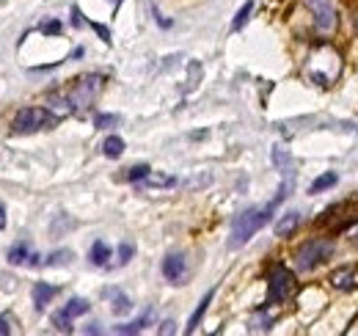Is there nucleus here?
I'll use <instances>...</instances> for the list:
<instances>
[{
	"mask_svg": "<svg viewBox=\"0 0 358 336\" xmlns=\"http://www.w3.org/2000/svg\"><path fill=\"white\" fill-rule=\"evenodd\" d=\"M289 190H292V174H287V179L281 182V188H278V193H275V199H270L265 207H251V210L240 212L234 220H231V234H229V248H243L262 226H268L270 218H273V212L278 210V204L289 196Z\"/></svg>",
	"mask_w": 358,
	"mask_h": 336,
	"instance_id": "1",
	"label": "nucleus"
},
{
	"mask_svg": "<svg viewBox=\"0 0 358 336\" xmlns=\"http://www.w3.org/2000/svg\"><path fill=\"white\" fill-rule=\"evenodd\" d=\"M303 75L312 80L314 85H322V88H331V85L339 80L342 75V55L334 44L320 42L314 44L303 61Z\"/></svg>",
	"mask_w": 358,
	"mask_h": 336,
	"instance_id": "2",
	"label": "nucleus"
},
{
	"mask_svg": "<svg viewBox=\"0 0 358 336\" xmlns=\"http://www.w3.org/2000/svg\"><path fill=\"white\" fill-rule=\"evenodd\" d=\"M102 85H105V75H99V72H89V75H80L78 80H72V88L66 91V99L72 105V113L83 116L91 105H94V99L99 97Z\"/></svg>",
	"mask_w": 358,
	"mask_h": 336,
	"instance_id": "3",
	"label": "nucleus"
},
{
	"mask_svg": "<svg viewBox=\"0 0 358 336\" xmlns=\"http://www.w3.org/2000/svg\"><path fill=\"white\" fill-rule=\"evenodd\" d=\"M55 125H58V119L47 108L31 105V108H20L17 111V116L11 122V132L14 135H31V132H42V130H50Z\"/></svg>",
	"mask_w": 358,
	"mask_h": 336,
	"instance_id": "4",
	"label": "nucleus"
},
{
	"mask_svg": "<svg viewBox=\"0 0 358 336\" xmlns=\"http://www.w3.org/2000/svg\"><path fill=\"white\" fill-rule=\"evenodd\" d=\"M295 290H298L295 273L284 265H275L268 273V300H265V306H278V303L292 300Z\"/></svg>",
	"mask_w": 358,
	"mask_h": 336,
	"instance_id": "5",
	"label": "nucleus"
},
{
	"mask_svg": "<svg viewBox=\"0 0 358 336\" xmlns=\"http://www.w3.org/2000/svg\"><path fill=\"white\" fill-rule=\"evenodd\" d=\"M331 256H334V240H328V237H314V240H306V243L295 251V265H298V270L309 273L314 267L325 265Z\"/></svg>",
	"mask_w": 358,
	"mask_h": 336,
	"instance_id": "6",
	"label": "nucleus"
},
{
	"mask_svg": "<svg viewBox=\"0 0 358 336\" xmlns=\"http://www.w3.org/2000/svg\"><path fill=\"white\" fill-rule=\"evenodd\" d=\"M306 8L312 11L314 25L322 36H331L339 25V17H336V8H334V0H303Z\"/></svg>",
	"mask_w": 358,
	"mask_h": 336,
	"instance_id": "7",
	"label": "nucleus"
},
{
	"mask_svg": "<svg viewBox=\"0 0 358 336\" xmlns=\"http://www.w3.org/2000/svg\"><path fill=\"white\" fill-rule=\"evenodd\" d=\"M89 309H91V303L86 300V298H72L64 309H58V312L52 314V326H55L58 331L69 334V331H72V323H75L78 317H83Z\"/></svg>",
	"mask_w": 358,
	"mask_h": 336,
	"instance_id": "8",
	"label": "nucleus"
},
{
	"mask_svg": "<svg viewBox=\"0 0 358 336\" xmlns=\"http://www.w3.org/2000/svg\"><path fill=\"white\" fill-rule=\"evenodd\" d=\"M331 287L339 290V293H353V290H358V267L345 265V267L334 270L331 273Z\"/></svg>",
	"mask_w": 358,
	"mask_h": 336,
	"instance_id": "9",
	"label": "nucleus"
},
{
	"mask_svg": "<svg viewBox=\"0 0 358 336\" xmlns=\"http://www.w3.org/2000/svg\"><path fill=\"white\" fill-rule=\"evenodd\" d=\"M185 273H187V259H185V253H169V256L163 259V276H166V281L182 284Z\"/></svg>",
	"mask_w": 358,
	"mask_h": 336,
	"instance_id": "10",
	"label": "nucleus"
},
{
	"mask_svg": "<svg viewBox=\"0 0 358 336\" xmlns=\"http://www.w3.org/2000/svg\"><path fill=\"white\" fill-rule=\"evenodd\" d=\"M301 220H303V218H301V212H295V210L284 212V215L275 220V237H289V234L301 226Z\"/></svg>",
	"mask_w": 358,
	"mask_h": 336,
	"instance_id": "11",
	"label": "nucleus"
},
{
	"mask_svg": "<svg viewBox=\"0 0 358 336\" xmlns=\"http://www.w3.org/2000/svg\"><path fill=\"white\" fill-rule=\"evenodd\" d=\"M55 295H58V287H52L47 281H36L34 284V306H36V312H45V306Z\"/></svg>",
	"mask_w": 358,
	"mask_h": 336,
	"instance_id": "12",
	"label": "nucleus"
},
{
	"mask_svg": "<svg viewBox=\"0 0 358 336\" xmlns=\"http://www.w3.org/2000/svg\"><path fill=\"white\" fill-rule=\"evenodd\" d=\"M213 298H215V290H210V293L204 295L201 300H199V306H196V312L190 314V320H187V334H193L196 328H199V323H201V317L207 314V309H210V303H213Z\"/></svg>",
	"mask_w": 358,
	"mask_h": 336,
	"instance_id": "13",
	"label": "nucleus"
},
{
	"mask_svg": "<svg viewBox=\"0 0 358 336\" xmlns=\"http://www.w3.org/2000/svg\"><path fill=\"white\" fill-rule=\"evenodd\" d=\"M152 323V309H146L138 320H133V323H124V326H116L113 328V334H141L146 326Z\"/></svg>",
	"mask_w": 358,
	"mask_h": 336,
	"instance_id": "14",
	"label": "nucleus"
},
{
	"mask_svg": "<svg viewBox=\"0 0 358 336\" xmlns=\"http://www.w3.org/2000/svg\"><path fill=\"white\" fill-rule=\"evenodd\" d=\"M89 259H91V265L105 267L108 259H110V246H108L105 240H94V246H91V251H89Z\"/></svg>",
	"mask_w": 358,
	"mask_h": 336,
	"instance_id": "15",
	"label": "nucleus"
},
{
	"mask_svg": "<svg viewBox=\"0 0 358 336\" xmlns=\"http://www.w3.org/2000/svg\"><path fill=\"white\" fill-rule=\"evenodd\" d=\"M254 8H257V3H254V0H245V3L240 6V11L234 14V20H231V31H243V28L248 25V20H251Z\"/></svg>",
	"mask_w": 358,
	"mask_h": 336,
	"instance_id": "16",
	"label": "nucleus"
},
{
	"mask_svg": "<svg viewBox=\"0 0 358 336\" xmlns=\"http://www.w3.org/2000/svg\"><path fill=\"white\" fill-rule=\"evenodd\" d=\"M102 152H105V158L119 160V158L124 155V141H122L119 135H108V138H105V144H102Z\"/></svg>",
	"mask_w": 358,
	"mask_h": 336,
	"instance_id": "17",
	"label": "nucleus"
},
{
	"mask_svg": "<svg viewBox=\"0 0 358 336\" xmlns=\"http://www.w3.org/2000/svg\"><path fill=\"white\" fill-rule=\"evenodd\" d=\"M28 259H31V246L22 240V243H14L11 248H8V262L11 265H28Z\"/></svg>",
	"mask_w": 358,
	"mask_h": 336,
	"instance_id": "18",
	"label": "nucleus"
},
{
	"mask_svg": "<svg viewBox=\"0 0 358 336\" xmlns=\"http://www.w3.org/2000/svg\"><path fill=\"white\" fill-rule=\"evenodd\" d=\"M105 298H113V314H127L130 309H133V300L127 298V295L116 293V290H105Z\"/></svg>",
	"mask_w": 358,
	"mask_h": 336,
	"instance_id": "19",
	"label": "nucleus"
},
{
	"mask_svg": "<svg viewBox=\"0 0 358 336\" xmlns=\"http://www.w3.org/2000/svg\"><path fill=\"white\" fill-rule=\"evenodd\" d=\"M339 182V176H336V171H325V174H320L317 179L312 182V188H309V193H322V190H328V188H334Z\"/></svg>",
	"mask_w": 358,
	"mask_h": 336,
	"instance_id": "20",
	"label": "nucleus"
},
{
	"mask_svg": "<svg viewBox=\"0 0 358 336\" xmlns=\"http://www.w3.org/2000/svg\"><path fill=\"white\" fill-rule=\"evenodd\" d=\"M143 185H149V188H174V185H177V176L149 171V174H146V179H143Z\"/></svg>",
	"mask_w": 358,
	"mask_h": 336,
	"instance_id": "21",
	"label": "nucleus"
},
{
	"mask_svg": "<svg viewBox=\"0 0 358 336\" xmlns=\"http://www.w3.org/2000/svg\"><path fill=\"white\" fill-rule=\"evenodd\" d=\"M149 171H152V168H149V166H133V168H127V174H124V179H127V182H143Z\"/></svg>",
	"mask_w": 358,
	"mask_h": 336,
	"instance_id": "22",
	"label": "nucleus"
},
{
	"mask_svg": "<svg viewBox=\"0 0 358 336\" xmlns=\"http://www.w3.org/2000/svg\"><path fill=\"white\" fill-rule=\"evenodd\" d=\"M72 262V251H55V253H50V259H47L45 265H50V267H55V265H69Z\"/></svg>",
	"mask_w": 358,
	"mask_h": 336,
	"instance_id": "23",
	"label": "nucleus"
},
{
	"mask_svg": "<svg viewBox=\"0 0 358 336\" xmlns=\"http://www.w3.org/2000/svg\"><path fill=\"white\" fill-rule=\"evenodd\" d=\"M94 125L99 127V130H108V127L119 125V116H116V113H99V116L94 119Z\"/></svg>",
	"mask_w": 358,
	"mask_h": 336,
	"instance_id": "24",
	"label": "nucleus"
},
{
	"mask_svg": "<svg viewBox=\"0 0 358 336\" xmlns=\"http://www.w3.org/2000/svg\"><path fill=\"white\" fill-rule=\"evenodd\" d=\"M133 256H135V246H133V243H122V246H119V265H127Z\"/></svg>",
	"mask_w": 358,
	"mask_h": 336,
	"instance_id": "25",
	"label": "nucleus"
},
{
	"mask_svg": "<svg viewBox=\"0 0 358 336\" xmlns=\"http://www.w3.org/2000/svg\"><path fill=\"white\" fill-rule=\"evenodd\" d=\"M45 36H58L61 34V22L58 20H47V22H42V28H39Z\"/></svg>",
	"mask_w": 358,
	"mask_h": 336,
	"instance_id": "26",
	"label": "nucleus"
},
{
	"mask_svg": "<svg viewBox=\"0 0 358 336\" xmlns=\"http://www.w3.org/2000/svg\"><path fill=\"white\" fill-rule=\"evenodd\" d=\"M273 163H275L278 168H284L287 163H289V155H287L281 146H275V149H273Z\"/></svg>",
	"mask_w": 358,
	"mask_h": 336,
	"instance_id": "27",
	"label": "nucleus"
},
{
	"mask_svg": "<svg viewBox=\"0 0 358 336\" xmlns=\"http://www.w3.org/2000/svg\"><path fill=\"white\" fill-rule=\"evenodd\" d=\"M199 80H201V64H190V83H187V91L193 88V85H199Z\"/></svg>",
	"mask_w": 358,
	"mask_h": 336,
	"instance_id": "28",
	"label": "nucleus"
},
{
	"mask_svg": "<svg viewBox=\"0 0 358 336\" xmlns=\"http://www.w3.org/2000/svg\"><path fill=\"white\" fill-rule=\"evenodd\" d=\"M11 326H14V320H11L8 314H0V336L11 334Z\"/></svg>",
	"mask_w": 358,
	"mask_h": 336,
	"instance_id": "29",
	"label": "nucleus"
},
{
	"mask_svg": "<svg viewBox=\"0 0 358 336\" xmlns=\"http://www.w3.org/2000/svg\"><path fill=\"white\" fill-rule=\"evenodd\" d=\"M72 25H75V28H83V25H89V20L83 17V11H80V8H72Z\"/></svg>",
	"mask_w": 358,
	"mask_h": 336,
	"instance_id": "30",
	"label": "nucleus"
},
{
	"mask_svg": "<svg viewBox=\"0 0 358 336\" xmlns=\"http://www.w3.org/2000/svg\"><path fill=\"white\" fill-rule=\"evenodd\" d=\"M89 25L94 28V31H96V34H99V36H102V42L110 44V31H108L105 25H99V22H89Z\"/></svg>",
	"mask_w": 358,
	"mask_h": 336,
	"instance_id": "31",
	"label": "nucleus"
},
{
	"mask_svg": "<svg viewBox=\"0 0 358 336\" xmlns=\"http://www.w3.org/2000/svg\"><path fill=\"white\" fill-rule=\"evenodd\" d=\"M152 14L157 17V25H163V28H171V20H166V17H160V11H157V6H152Z\"/></svg>",
	"mask_w": 358,
	"mask_h": 336,
	"instance_id": "32",
	"label": "nucleus"
},
{
	"mask_svg": "<svg viewBox=\"0 0 358 336\" xmlns=\"http://www.w3.org/2000/svg\"><path fill=\"white\" fill-rule=\"evenodd\" d=\"M177 331V323L174 320H166L163 326H160V334H174Z\"/></svg>",
	"mask_w": 358,
	"mask_h": 336,
	"instance_id": "33",
	"label": "nucleus"
},
{
	"mask_svg": "<svg viewBox=\"0 0 358 336\" xmlns=\"http://www.w3.org/2000/svg\"><path fill=\"white\" fill-rule=\"evenodd\" d=\"M0 281H8V279L0 276ZM0 290H17V279H11V284H0Z\"/></svg>",
	"mask_w": 358,
	"mask_h": 336,
	"instance_id": "34",
	"label": "nucleus"
},
{
	"mask_svg": "<svg viewBox=\"0 0 358 336\" xmlns=\"http://www.w3.org/2000/svg\"><path fill=\"white\" fill-rule=\"evenodd\" d=\"M3 226H6V207L0 204V229H3Z\"/></svg>",
	"mask_w": 358,
	"mask_h": 336,
	"instance_id": "35",
	"label": "nucleus"
},
{
	"mask_svg": "<svg viewBox=\"0 0 358 336\" xmlns=\"http://www.w3.org/2000/svg\"><path fill=\"white\" fill-rule=\"evenodd\" d=\"M110 3H113V6H122V0H110Z\"/></svg>",
	"mask_w": 358,
	"mask_h": 336,
	"instance_id": "36",
	"label": "nucleus"
},
{
	"mask_svg": "<svg viewBox=\"0 0 358 336\" xmlns=\"http://www.w3.org/2000/svg\"><path fill=\"white\" fill-rule=\"evenodd\" d=\"M356 31H358V17H356Z\"/></svg>",
	"mask_w": 358,
	"mask_h": 336,
	"instance_id": "37",
	"label": "nucleus"
}]
</instances>
